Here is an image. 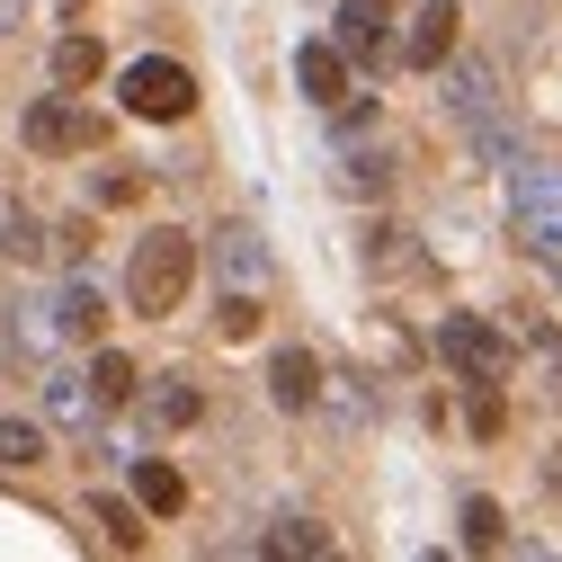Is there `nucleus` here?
<instances>
[{"instance_id": "1", "label": "nucleus", "mask_w": 562, "mask_h": 562, "mask_svg": "<svg viewBox=\"0 0 562 562\" xmlns=\"http://www.w3.org/2000/svg\"><path fill=\"white\" fill-rule=\"evenodd\" d=\"M188 277H196V241L179 224H153L144 241H134V259H125V304L144 322H170L188 304Z\"/></svg>"}, {"instance_id": "2", "label": "nucleus", "mask_w": 562, "mask_h": 562, "mask_svg": "<svg viewBox=\"0 0 562 562\" xmlns=\"http://www.w3.org/2000/svg\"><path fill=\"white\" fill-rule=\"evenodd\" d=\"M116 99H125L134 116H153V125H179V116L196 108V81H188V63H170V54H144V63H125Z\"/></svg>"}, {"instance_id": "3", "label": "nucleus", "mask_w": 562, "mask_h": 562, "mask_svg": "<svg viewBox=\"0 0 562 562\" xmlns=\"http://www.w3.org/2000/svg\"><path fill=\"white\" fill-rule=\"evenodd\" d=\"M27 153H45V161H72V153H90L99 144V116L81 108V99H27Z\"/></svg>"}, {"instance_id": "4", "label": "nucleus", "mask_w": 562, "mask_h": 562, "mask_svg": "<svg viewBox=\"0 0 562 562\" xmlns=\"http://www.w3.org/2000/svg\"><path fill=\"white\" fill-rule=\"evenodd\" d=\"M509 224L527 250H562V170H518L509 179Z\"/></svg>"}, {"instance_id": "5", "label": "nucleus", "mask_w": 562, "mask_h": 562, "mask_svg": "<svg viewBox=\"0 0 562 562\" xmlns=\"http://www.w3.org/2000/svg\"><path fill=\"white\" fill-rule=\"evenodd\" d=\"M438 358H447L464 384H473V375H509V339L491 330L482 313H447V322H438Z\"/></svg>"}, {"instance_id": "6", "label": "nucleus", "mask_w": 562, "mask_h": 562, "mask_svg": "<svg viewBox=\"0 0 562 562\" xmlns=\"http://www.w3.org/2000/svg\"><path fill=\"white\" fill-rule=\"evenodd\" d=\"M36 402H45L54 429H72V438H99V419H108L90 367H45V375H36Z\"/></svg>"}, {"instance_id": "7", "label": "nucleus", "mask_w": 562, "mask_h": 562, "mask_svg": "<svg viewBox=\"0 0 562 562\" xmlns=\"http://www.w3.org/2000/svg\"><path fill=\"white\" fill-rule=\"evenodd\" d=\"M205 259H215V277H224L233 295H259L268 277H277V259H268L259 224H224V233H205Z\"/></svg>"}, {"instance_id": "8", "label": "nucleus", "mask_w": 562, "mask_h": 562, "mask_svg": "<svg viewBox=\"0 0 562 562\" xmlns=\"http://www.w3.org/2000/svg\"><path fill=\"white\" fill-rule=\"evenodd\" d=\"M438 72H447V81H438V99H447V116H456V125H482V116H501V72H491L482 54H447Z\"/></svg>"}, {"instance_id": "9", "label": "nucleus", "mask_w": 562, "mask_h": 562, "mask_svg": "<svg viewBox=\"0 0 562 562\" xmlns=\"http://www.w3.org/2000/svg\"><path fill=\"white\" fill-rule=\"evenodd\" d=\"M268 402H277V411H313V402H322L313 348H277V358H268Z\"/></svg>"}, {"instance_id": "10", "label": "nucleus", "mask_w": 562, "mask_h": 562, "mask_svg": "<svg viewBox=\"0 0 562 562\" xmlns=\"http://www.w3.org/2000/svg\"><path fill=\"white\" fill-rule=\"evenodd\" d=\"M295 90H304L313 108H339V99H348V54H339V45H304V54H295Z\"/></svg>"}, {"instance_id": "11", "label": "nucleus", "mask_w": 562, "mask_h": 562, "mask_svg": "<svg viewBox=\"0 0 562 562\" xmlns=\"http://www.w3.org/2000/svg\"><path fill=\"white\" fill-rule=\"evenodd\" d=\"M259 553H277V562H322V553H330V527L304 518V509H286V518H268Z\"/></svg>"}, {"instance_id": "12", "label": "nucleus", "mask_w": 562, "mask_h": 562, "mask_svg": "<svg viewBox=\"0 0 562 562\" xmlns=\"http://www.w3.org/2000/svg\"><path fill=\"white\" fill-rule=\"evenodd\" d=\"M330 45H339L348 63L384 54V0H339V19H330Z\"/></svg>"}, {"instance_id": "13", "label": "nucleus", "mask_w": 562, "mask_h": 562, "mask_svg": "<svg viewBox=\"0 0 562 562\" xmlns=\"http://www.w3.org/2000/svg\"><path fill=\"white\" fill-rule=\"evenodd\" d=\"M456 27H464V19H456V0H429V10L411 19V45H402V54L419 63V72H438V63L456 54Z\"/></svg>"}, {"instance_id": "14", "label": "nucleus", "mask_w": 562, "mask_h": 562, "mask_svg": "<svg viewBox=\"0 0 562 562\" xmlns=\"http://www.w3.org/2000/svg\"><path fill=\"white\" fill-rule=\"evenodd\" d=\"M90 527L116 553H144V501H116V491H90Z\"/></svg>"}, {"instance_id": "15", "label": "nucleus", "mask_w": 562, "mask_h": 562, "mask_svg": "<svg viewBox=\"0 0 562 562\" xmlns=\"http://www.w3.org/2000/svg\"><path fill=\"white\" fill-rule=\"evenodd\" d=\"M99 322H108V295L90 286V277H72V286L54 295V330L63 339H99Z\"/></svg>"}, {"instance_id": "16", "label": "nucleus", "mask_w": 562, "mask_h": 562, "mask_svg": "<svg viewBox=\"0 0 562 562\" xmlns=\"http://www.w3.org/2000/svg\"><path fill=\"white\" fill-rule=\"evenodd\" d=\"M196 411H205V393H196L188 375H161V384L144 393V419H153V429H196Z\"/></svg>"}, {"instance_id": "17", "label": "nucleus", "mask_w": 562, "mask_h": 562, "mask_svg": "<svg viewBox=\"0 0 562 562\" xmlns=\"http://www.w3.org/2000/svg\"><path fill=\"white\" fill-rule=\"evenodd\" d=\"M134 501H144L153 518H179V509H188V482H179L170 464H134Z\"/></svg>"}, {"instance_id": "18", "label": "nucleus", "mask_w": 562, "mask_h": 562, "mask_svg": "<svg viewBox=\"0 0 562 562\" xmlns=\"http://www.w3.org/2000/svg\"><path fill=\"white\" fill-rule=\"evenodd\" d=\"M0 464H10V473H36V464H45V419H0Z\"/></svg>"}, {"instance_id": "19", "label": "nucleus", "mask_w": 562, "mask_h": 562, "mask_svg": "<svg viewBox=\"0 0 562 562\" xmlns=\"http://www.w3.org/2000/svg\"><path fill=\"white\" fill-rule=\"evenodd\" d=\"M90 384H99V402L116 411V402H134V384H144V375H134L125 348H99V358H90Z\"/></svg>"}, {"instance_id": "20", "label": "nucleus", "mask_w": 562, "mask_h": 562, "mask_svg": "<svg viewBox=\"0 0 562 562\" xmlns=\"http://www.w3.org/2000/svg\"><path fill=\"white\" fill-rule=\"evenodd\" d=\"M54 81H63V90H81V81H99V36H81V27L63 36V45H54Z\"/></svg>"}, {"instance_id": "21", "label": "nucleus", "mask_w": 562, "mask_h": 562, "mask_svg": "<svg viewBox=\"0 0 562 562\" xmlns=\"http://www.w3.org/2000/svg\"><path fill=\"white\" fill-rule=\"evenodd\" d=\"M0 259H45V224L19 215L10 196H0Z\"/></svg>"}, {"instance_id": "22", "label": "nucleus", "mask_w": 562, "mask_h": 562, "mask_svg": "<svg viewBox=\"0 0 562 562\" xmlns=\"http://www.w3.org/2000/svg\"><path fill=\"white\" fill-rule=\"evenodd\" d=\"M464 419H473V438H501V429H509V402H501V375H473V402H464Z\"/></svg>"}, {"instance_id": "23", "label": "nucleus", "mask_w": 562, "mask_h": 562, "mask_svg": "<svg viewBox=\"0 0 562 562\" xmlns=\"http://www.w3.org/2000/svg\"><path fill=\"white\" fill-rule=\"evenodd\" d=\"M339 188H348V196H384V188H393V161H384V153H348V161H339Z\"/></svg>"}, {"instance_id": "24", "label": "nucleus", "mask_w": 562, "mask_h": 562, "mask_svg": "<svg viewBox=\"0 0 562 562\" xmlns=\"http://www.w3.org/2000/svg\"><path fill=\"white\" fill-rule=\"evenodd\" d=\"M501 536H509L501 527V501H464V544L473 553H501Z\"/></svg>"}, {"instance_id": "25", "label": "nucleus", "mask_w": 562, "mask_h": 562, "mask_svg": "<svg viewBox=\"0 0 562 562\" xmlns=\"http://www.w3.org/2000/svg\"><path fill=\"white\" fill-rule=\"evenodd\" d=\"M527 348H536V367H544V393L562 402V330L553 322H527Z\"/></svg>"}, {"instance_id": "26", "label": "nucleus", "mask_w": 562, "mask_h": 562, "mask_svg": "<svg viewBox=\"0 0 562 562\" xmlns=\"http://www.w3.org/2000/svg\"><path fill=\"white\" fill-rule=\"evenodd\" d=\"M215 330H224V339H250V330H259V295H233V286H224V313H215Z\"/></svg>"}, {"instance_id": "27", "label": "nucleus", "mask_w": 562, "mask_h": 562, "mask_svg": "<svg viewBox=\"0 0 562 562\" xmlns=\"http://www.w3.org/2000/svg\"><path fill=\"white\" fill-rule=\"evenodd\" d=\"M402 241H411V233H393V224H375V233H367V250H358V259H367V268H402V259H411V250H402Z\"/></svg>"}, {"instance_id": "28", "label": "nucleus", "mask_w": 562, "mask_h": 562, "mask_svg": "<svg viewBox=\"0 0 562 562\" xmlns=\"http://www.w3.org/2000/svg\"><path fill=\"white\" fill-rule=\"evenodd\" d=\"M90 196H99V205H134L144 179H134V170H108V179H90Z\"/></svg>"}, {"instance_id": "29", "label": "nucleus", "mask_w": 562, "mask_h": 562, "mask_svg": "<svg viewBox=\"0 0 562 562\" xmlns=\"http://www.w3.org/2000/svg\"><path fill=\"white\" fill-rule=\"evenodd\" d=\"M544 482H553V491H562V447H553V456H544Z\"/></svg>"}, {"instance_id": "30", "label": "nucleus", "mask_w": 562, "mask_h": 562, "mask_svg": "<svg viewBox=\"0 0 562 562\" xmlns=\"http://www.w3.org/2000/svg\"><path fill=\"white\" fill-rule=\"evenodd\" d=\"M19 10H27V0H0V27H19Z\"/></svg>"}]
</instances>
